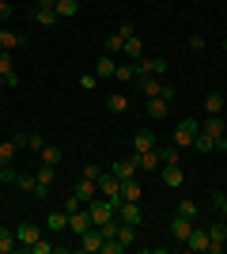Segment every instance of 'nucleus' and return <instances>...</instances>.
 I'll return each mask as SVG.
<instances>
[{
	"label": "nucleus",
	"mask_w": 227,
	"mask_h": 254,
	"mask_svg": "<svg viewBox=\"0 0 227 254\" xmlns=\"http://www.w3.org/2000/svg\"><path fill=\"white\" fill-rule=\"evenodd\" d=\"M197 133H201V122H197V118H182V122L174 126V144H178V148H193Z\"/></svg>",
	"instance_id": "f257e3e1"
},
{
	"label": "nucleus",
	"mask_w": 227,
	"mask_h": 254,
	"mask_svg": "<svg viewBox=\"0 0 227 254\" xmlns=\"http://www.w3.org/2000/svg\"><path fill=\"white\" fill-rule=\"evenodd\" d=\"M87 212H91V220H95V224H106V220H114V216H118V205L98 193L95 201H87Z\"/></svg>",
	"instance_id": "f03ea898"
},
{
	"label": "nucleus",
	"mask_w": 227,
	"mask_h": 254,
	"mask_svg": "<svg viewBox=\"0 0 227 254\" xmlns=\"http://www.w3.org/2000/svg\"><path fill=\"white\" fill-rule=\"evenodd\" d=\"M167 68H171V61H167V57H140V61H133L136 80H140V76H163Z\"/></svg>",
	"instance_id": "7ed1b4c3"
},
{
	"label": "nucleus",
	"mask_w": 227,
	"mask_h": 254,
	"mask_svg": "<svg viewBox=\"0 0 227 254\" xmlns=\"http://www.w3.org/2000/svg\"><path fill=\"white\" fill-rule=\"evenodd\" d=\"M98 193L110 197L114 205H121V179L114 175V171H102V175H98Z\"/></svg>",
	"instance_id": "20e7f679"
},
{
	"label": "nucleus",
	"mask_w": 227,
	"mask_h": 254,
	"mask_svg": "<svg viewBox=\"0 0 227 254\" xmlns=\"http://www.w3.org/2000/svg\"><path fill=\"white\" fill-rule=\"evenodd\" d=\"M34 182H38V186H34V197H38V201H45V197H49V190H53V167H49V163H42V167H38V175H34Z\"/></svg>",
	"instance_id": "39448f33"
},
{
	"label": "nucleus",
	"mask_w": 227,
	"mask_h": 254,
	"mask_svg": "<svg viewBox=\"0 0 227 254\" xmlns=\"http://www.w3.org/2000/svg\"><path fill=\"white\" fill-rule=\"evenodd\" d=\"M224 247H227V220L208 224V251H212V254H224Z\"/></svg>",
	"instance_id": "423d86ee"
},
{
	"label": "nucleus",
	"mask_w": 227,
	"mask_h": 254,
	"mask_svg": "<svg viewBox=\"0 0 227 254\" xmlns=\"http://www.w3.org/2000/svg\"><path fill=\"white\" fill-rule=\"evenodd\" d=\"M38 239H42V232H38V228H34L31 220H23L19 228H15V243H19L23 251H31V247L38 243Z\"/></svg>",
	"instance_id": "0eeeda50"
},
{
	"label": "nucleus",
	"mask_w": 227,
	"mask_h": 254,
	"mask_svg": "<svg viewBox=\"0 0 227 254\" xmlns=\"http://www.w3.org/2000/svg\"><path fill=\"white\" fill-rule=\"evenodd\" d=\"M87 228H95V220H91L87 205H84V209H76V212H68V232H72V235H84Z\"/></svg>",
	"instance_id": "6e6552de"
},
{
	"label": "nucleus",
	"mask_w": 227,
	"mask_h": 254,
	"mask_svg": "<svg viewBox=\"0 0 227 254\" xmlns=\"http://www.w3.org/2000/svg\"><path fill=\"white\" fill-rule=\"evenodd\" d=\"M118 220L133 224V228H140V224H144V212H140V201H121V205H118Z\"/></svg>",
	"instance_id": "1a4fd4ad"
},
{
	"label": "nucleus",
	"mask_w": 227,
	"mask_h": 254,
	"mask_svg": "<svg viewBox=\"0 0 227 254\" xmlns=\"http://www.w3.org/2000/svg\"><path fill=\"white\" fill-rule=\"evenodd\" d=\"M159 179H163V186H171V190H178V186H185L182 163H167V167H159Z\"/></svg>",
	"instance_id": "9d476101"
},
{
	"label": "nucleus",
	"mask_w": 227,
	"mask_h": 254,
	"mask_svg": "<svg viewBox=\"0 0 227 254\" xmlns=\"http://www.w3.org/2000/svg\"><path fill=\"white\" fill-rule=\"evenodd\" d=\"M102 243H106V239H102L98 228H87V232L80 235V251H84V254H98V251H102Z\"/></svg>",
	"instance_id": "9b49d317"
},
{
	"label": "nucleus",
	"mask_w": 227,
	"mask_h": 254,
	"mask_svg": "<svg viewBox=\"0 0 227 254\" xmlns=\"http://www.w3.org/2000/svg\"><path fill=\"white\" fill-rule=\"evenodd\" d=\"M201 133H208L212 140L227 137V122H224V114H208L205 122H201Z\"/></svg>",
	"instance_id": "f8f14e48"
},
{
	"label": "nucleus",
	"mask_w": 227,
	"mask_h": 254,
	"mask_svg": "<svg viewBox=\"0 0 227 254\" xmlns=\"http://www.w3.org/2000/svg\"><path fill=\"white\" fill-rule=\"evenodd\" d=\"M110 171H114V175H118L121 182H125V179H136V175H140V167H136V159H133V156L114 159V167H110Z\"/></svg>",
	"instance_id": "ddd939ff"
},
{
	"label": "nucleus",
	"mask_w": 227,
	"mask_h": 254,
	"mask_svg": "<svg viewBox=\"0 0 227 254\" xmlns=\"http://www.w3.org/2000/svg\"><path fill=\"white\" fill-rule=\"evenodd\" d=\"M193 224H197V220H185V216H178V212H174V220H171L174 243H185V239H189V232H193Z\"/></svg>",
	"instance_id": "4468645a"
},
{
	"label": "nucleus",
	"mask_w": 227,
	"mask_h": 254,
	"mask_svg": "<svg viewBox=\"0 0 227 254\" xmlns=\"http://www.w3.org/2000/svg\"><path fill=\"white\" fill-rule=\"evenodd\" d=\"M72 193L87 205V201H95V197H98V182H95V179H84V182H76V190H72Z\"/></svg>",
	"instance_id": "2eb2a0df"
},
{
	"label": "nucleus",
	"mask_w": 227,
	"mask_h": 254,
	"mask_svg": "<svg viewBox=\"0 0 227 254\" xmlns=\"http://www.w3.org/2000/svg\"><path fill=\"white\" fill-rule=\"evenodd\" d=\"M133 159H136V167H140L144 175H148V171H159V167H163V163H159V152H155V148H151V152H136Z\"/></svg>",
	"instance_id": "dca6fc26"
},
{
	"label": "nucleus",
	"mask_w": 227,
	"mask_h": 254,
	"mask_svg": "<svg viewBox=\"0 0 227 254\" xmlns=\"http://www.w3.org/2000/svg\"><path fill=\"white\" fill-rule=\"evenodd\" d=\"M185 251H208V228H197L189 232V239H185Z\"/></svg>",
	"instance_id": "f3484780"
},
{
	"label": "nucleus",
	"mask_w": 227,
	"mask_h": 254,
	"mask_svg": "<svg viewBox=\"0 0 227 254\" xmlns=\"http://www.w3.org/2000/svg\"><path fill=\"white\" fill-rule=\"evenodd\" d=\"M148 118H155V122H163V118H171V103H167L163 95L148 99Z\"/></svg>",
	"instance_id": "a211bd4d"
},
{
	"label": "nucleus",
	"mask_w": 227,
	"mask_h": 254,
	"mask_svg": "<svg viewBox=\"0 0 227 254\" xmlns=\"http://www.w3.org/2000/svg\"><path fill=\"white\" fill-rule=\"evenodd\" d=\"M114 68H118L114 53H102V57L95 61V76H98V80H110V76H114Z\"/></svg>",
	"instance_id": "6ab92c4d"
},
{
	"label": "nucleus",
	"mask_w": 227,
	"mask_h": 254,
	"mask_svg": "<svg viewBox=\"0 0 227 254\" xmlns=\"http://www.w3.org/2000/svg\"><path fill=\"white\" fill-rule=\"evenodd\" d=\"M136 84H140L144 99H155V95H163V80H159V76H140Z\"/></svg>",
	"instance_id": "aec40b11"
},
{
	"label": "nucleus",
	"mask_w": 227,
	"mask_h": 254,
	"mask_svg": "<svg viewBox=\"0 0 227 254\" xmlns=\"http://www.w3.org/2000/svg\"><path fill=\"white\" fill-rule=\"evenodd\" d=\"M144 190H140V179H125L121 182V201H140Z\"/></svg>",
	"instance_id": "412c9836"
},
{
	"label": "nucleus",
	"mask_w": 227,
	"mask_h": 254,
	"mask_svg": "<svg viewBox=\"0 0 227 254\" xmlns=\"http://www.w3.org/2000/svg\"><path fill=\"white\" fill-rule=\"evenodd\" d=\"M45 228H49V232H65V228H68V212L65 209H61V212H45Z\"/></svg>",
	"instance_id": "4be33fe9"
},
{
	"label": "nucleus",
	"mask_w": 227,
	"mask_h": 254,
	"mask_svg": "<svg viewBox=\"0 0 227 254\" xmlns=\"http://www.w3.org/2000/svg\"><path fill=\"white\" fill-rule=\"evenodd\" d=\"M118 243H125V251H129L133 243H136V228L133 224H125V220H118V235H114Z\"/></svg>",
	"instance_id": "5701e85b"
},
{
	"label": "nucleus",
	"mask_w": 227,
	"mask_h": 254,
	"mask_svg": "<svg viewBox=\"0 0 227 254\" xmlns=\"http://www.w3.org/2000/svg\"><path fill=\"white\" fill-rule=\"evenodd\" d=\"M155 148V133H148V129H140L136 137H133V152H151Z\"/></svg>",
	"instance_id": "b1692460"
},
{
	"label": "nucleus",
	"mask_w": 227,
	"mask_h": 254,
	"mask_svg": "<svg viewBox=\"0 0 227 254\" xmlns=\"http://www.w3.org/2000/svg\"><path fill=\"white\" fill-rule=\"evenodd\" d=\"M53 11H57V19H72L76 11H80V0H57Z\"/></svg>",
	"instance_id": "393cba45"
},
{
	"label": "nucleus",
	"mask_w": 227,
	"mask_h": 254,
	"mask_svg": "<svg viewBox=\"0 0 227 254\" xmlns=\"http://www.w3.org/2000/svg\"><path fill=\"white\" fill-rule=\"evenodd\" d=\"M19 46H27V38L15 31H0V50H19Z\"/></svg>",
	"instance_id": "a878e982"
},
{
	"label": "nucleus",
	"mask_w": 227,
	"mask_h": 254,
	"mask_svg": "<svg viewBox=\"0 0 227 254\" xmlns=\"http://www.w3.org/2000/svg\"><path fill=\"white\" fill-rule=\"evenodd\" d=\"M178 216H185V220H197V216H201V205L193 201V197H185V201H178Z\"/></svg>",
	"instance_id": "bb28decb"
},
{
	"label": "nucleus",
	"mask_w": 227,
	"mask_h": 254,
	"mask_svg": "<svg viewBox=\"0 0 227 254\" xmlns=\"http://www.w3.org/2000/svg\"><path fill=\"white\" fill-rule=\"evenodd\" d=\"M121 53H125L129 61H140V57H144V46H140V38H136V34H133V38H125V50H121Z\"/></svg>",
	"instance_id": "cd10ccee"
},
{
	"label": "nucleus",
	"mask_w": 227,
	"mask_h": 254,
	"mask_svg": "<svg viewBox=\"0 0 227 254\" xmlns=\"http://www.w3.org/2000/svg\"><path fill=\"white\" fill-rule=\"evenodd\" d=\"M11 251H19L15 232H11V228H0V254H11Z\"/></svg>",
	"instance_id": "c85d7f7f"
},
{
	"label": "nucleus",
	"mask_w": 227,
	"mask_h": 254,
	"mask_svg": "<svg viewBox=\"0 0 227 254\" xmlns=\"http://www.w3.org/2000/svg\"><path fill=\"white\" fill-rule=\"evenodd\" d=\"M106 110H110V114H125V110H129V95H121V91H118V95H110Z\"/></svg>",
	"instance_id": "c756f323"
},
{
	"label": "nucleus",
	"mask_w": 227,
	"mask_h": 254,
	"mask_svg": "<svg viewBox=\"0 0 227 254\" xmlns=\"http://www.w3.org/2000/svg\"><path fill=\"white\" fill-rule=\"evenodd\" d=\"M155 152H159L163 167H167V163H182V148H178V144H171V148H155Z\"/></svg>",
	"instance_id": "7c9ffc66"
},
{
	"label": "nucleus",
	"mask_w": 227,
	"mask_h": 254,
	"mask_svg": "<svg viewBox=\"0 0 227 254\" xmlns=\"http://www.w3.org/2000/svg\"><path fill=\"white\" fill-rule=\"evenodd\" d=\"M205 110L208 114H224V95H220V91H208L205 95Z\"/></svg>",
	"instance_id": "2f4dec72"
},
{
	"label": "nucleus",
	"mask_w": 227,
	"mask_h": 254,
	"mask_svg": "<svg viewBox=\"0 0 227 254\" xmlns=\"http://www.w3.org/2000/svg\"><path fill=\"white\" fill-rule=\"evenodd\" d=\"M121 50H125V34H121V31L106 34V53H114V57H118Z\"/></svg>",
	"instance_id": "473e14b6"
},
{
	"label": "nucleus",
	"mask_w": 227,
	"mask_h": 254,
	"mask_svg": "<svg viewBox=\"0 0 227 254\" xmlns=\"http://www.w3.org/2000/svg\"><path fill=\"white\" fill-rule=\"evenodd\" d=\"M114 80H118V84H133V80H136L133 64H129V61H125V64H118V68H114Z\"/></svg>",
	"instance_id": "72a5a7b5"
},
{
	"label": "nucleus",
	"mask_w": 227,
	"mask_h": 254,
	"mask_svg": "<svg viewBox=\"0 0 227 254\" xmlns=\"http://www.w3.org/2000/svg\"><path fill=\"white\" fill-rule=\"evenodd\" d=\"M34 23H42V27H53V23H57V11H53V8H34Z\"/></svg>",
	"instance_id": "f704fd0d"
},
{
	"label": "nucleus",
	"mask_w": 227,
	"mask_h": 254,
	"mask_svg": "<svg viewBox=\"0 0 227 254\" xmlns=\"http://www.w3.org/2000/svg\"><path fill=\"white\" fill-rule=\"evenodd\" d=\"M38 156H42V163H49V167H57V163H61V148H57V144H45Z\"/></svg>",
	"instance_id": "c9c22d12"
},
{
	"label": "nucleus",
	"mask_w": 227,
	"mask_h": 254,
	"mask_svg": "<svg viewBox=\"0 0 227 254\" xmlns=\"http://www.w3.org/2000/svg\"><path fill=\"white\" fill-rule=\"evenodd\" d=\"M15 186H19L23 193H34V186H38V182H34V175H23V171H19V179H15Z\"/></svg>",
	"instance_id": "e433bc0d"
},
{
	"label": "nucleus",
	"mask_w": 227,
	"mask_h": 254,
	"mask_svg": "<svg viewBox=\"0 0 227 254\" xmlns=\"http://www.w3.org/2000/svg\"><path fill=\"white\" fill-rule=\"evenodd\" d=\"M15 144H11V140H4V144H0V167H4V163H11V156H15Z\"/></svg>",
	"instance_id": "4c0bfd02"
},
{
	"label": "nucleus",
	"mask_w": 227,
	"mask_h": 254,
	"mask_svg": "<svg viewBox=\"0 0 227 254\" xmlns=\"http://www.w3.org/2000/svg\"><path fill=\"white\" fill-rule=\"evenodd\" d=\"M27 148H31V152H42L45 148V137H42V133H27Z\"/></svg>",
	"instance_id": "58836bf2"
},
{
	"label": "nucleus",
	"mask_w": 227,
	"mask_h": 254,
	"mask_svg": "<svg viewBox=\"0 0 227 254\" xmlns=\"http://www.w3.org/2000/svg\"><path fill=\"white\" fill-rule=\"evenodd\" d=\"M121 251H125V243H118V239H106L98 254H121Z\"/></svg>",
	"instance_id": "ea45409f"
},
{
	"label": "nucleus",
	"mask_w": 227,
	"mask_h": 254,
	"mask_svg": "<svg viewBox=\"0 0 227 254\" xmlns=\"http://www.w3.org/2000/svg\"><path fill=\"white\" fill-rule=\"evenodd\" d=\"M212 205H216V209H220V216H224V220H227V193H212Z\"/></svg>",
	"instance_id": "a19ab883"
},
{
	"label": "nucleus",
	"mask_w": 227,
	"mask_h": 254,
	"mask_svg": "<svg viewBox=\"0 0 227 254\" xmlns=\"http://www.w3.org/2000/svg\"><path fill=\"white\" fill-rule=\"evenodd\" d=\"M80 87H87V91H91V87H98V76H95V72H84V76H80Z\"/></svg>",
	"instance_id": "79ce46f5"
},
{
	"label": "nucleus",
	"mask_w": 227,
	"mask_h": 254,
	"mask_svg": "<svg viewBox=\"0 0 227 254\" xmlns=\"http://www.w3.org/2000/svg\"><path fill=\"white\" fill-rule=\"evenodd\" d=\"M53 251V243H49V239H38V243L31 247V254H49Z\"/></svg>",
	"instance_id": "37998d69"
},
{
	"label": "nucleus",
	"mask_w": 227,
	"mask_h": 254,
	"mask_svg": "<svg viewBox=\"0 0 227 254\" xmlns=\"http://www.w3.org/2000/svg\"><path fill=\"white\" fill-rule=\"evenodd\" d=\"M76 209H84V201H80L76 193H68V197H65V212H76Z\"/></svg>",
	"instance_id": "c03bdc74"
},
{
	"label": "nucleus",
	"mask_w": 227,
	"mask_h": 254,
	"mask_svg": "<svg viewBox=\"0 0 227 254\" xmlns=\"http://www.w3.org/2000/svg\"><path fill=\"white\" fill-rule=\"evenodd\" d=\"M11 15H15V8H11L8 0H0V23H8V19H11Z\"/></svg>",
	"instance_id": "a18cd8bd"
},
{
	"label": "nucleus",
	"mask_w": 227,
	"mask_h": 254,
	"mask_svg": "<svg viewBox=\"0 0 227 254\" xmlns=\"http://www.w3.org/2000/svg\"><path fill=\"white\" fill-rule=\"evenodd\" d=\"M98 175H102V167H98V163H87V167H84V179H95V182H98Z\"/></svg>",
	"instance_id": "49530a36"
},
{
	"label": "nucleus",
	"mask_w": 227,
	"mask_h": 254,
	"mask_svg": "<svg viewBox=\"0 0 227 254\" xmlns=\"http://www.w3.org/2000/svg\"><path fill=\"white\" fill-rule=\"evenodd\" d=\"M189 50H205V34H193V38H189Z\"/></svg>",
	"instance_id": "de8ad7c7"
},
{
	"label": "nucleus",
	"mask_w": 227,
	"mask_h": 254,
	"mask_svg": "<svg viewBox=\"0 0 227 254\" xmlns=\"http://www.w3.org/2000/svg\"><path fill=\"white\" fill-rule=\"evenodd\" d=\"M11 144H15V148H27V133H11Z\"/></svg>",
	"instance_id": "09e8293b"
},
{
	"label": "nucleus",
	"mask_w": 227,
	"mask_h": 254,
	"mask_svg": "<svg viewBox=\"0 0 227 254\" xmlns=\"http://www.w3.org/2000/svg\"><path fill=\"white\" fill-rule=\"evenodd\" d=\"M57 0H38V8H53Z\"/></svg>",
	"instance_id": "8fccbe9b"
},
{
	"label": "nucleus",
	"mask_w": 227,
	"mask_h": 254,
	"mask_svg": "<svg viewBox=\"0 0 227 254\" xmlns=\"http://www.w3.org/2000/svg\"><path fill=\"white\" fill-rule=\"evenodd\" d=\"M0 87H8V84H4V76H0Z\"/></svg>",
	"instance_id": "3c124183"
},
{
	"label": "nucleus",
	"mask_w": 227,
	"mask_h": 254,
	"mask_svg": "<svg viewBox=\"0 0 227 254\" xmlns=\"http://www.w3.org/2000/svg\"><path fill=\"white\" fill-rule=\"evenodd\" d=\"M224 50H227V42H224Z\"/></svg>",
	"instance_id": "603ef678"
},
{
	"label": "nucleus",
	"mask_w": 227,
	"mask_h": 254,
	"mask_svg": "<svg viewBox=\"0 0 227 254\" xmlns=\"http://www.w3.org/2000/svg\"><path fill=\"white\" fill-rule=\"evenodd\" d=\"M0 186H4V182H0Z\"/></svg>",
	"instance_id": "864d4df0"
},
{
	"label": "nucleus",
	"mask_w": 227,
	"mask_h": 254,
	"mask_svg": "<svg viewBox=\"0 0 227 254\" xmlns=\"http://www.w3.org/2000/svg\"><path fill=\"white\" fill-rule=\"evenodd\" d=\"M224 251H227V247H224Z\"/></svg>",
	"instance_id": "5fc2aeb1"
}]
</instances>
